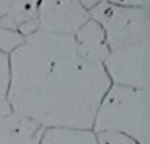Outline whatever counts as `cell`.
<instances>
[{
    "mask_svg": "<svg viewBox=\"0 0 150 144\" xmlns=\"http://www.w3.org/2000/svg\"><path fill=\"white\" fill-rule=\"evenodd\" d=\"M109 86L103 66L83 60L73 37L38 31L9 54L11 108L44 128L92 130Z\"/></svg>",
    "mask_w": 150,
    "mask_h": 144,
    "instance_id": "6da1fadb",
    "label": "cell"
},
{
    "mask_svg": "<svg viewBox=\"0 0 150 144\" xmlns=\"http://www.w3.org/2000/svg\"><path fill=\"white\" fill-rule=\"evenodd\" d=\"M149 91L111 85L98 106L92 131L120 132L138 144H149Z\"/></svg>",
    "mask_w": 150,
    "mask_h": 144,
    "instance_id": "7a4b0ae2",
    "label": "cell"
},
{
    "mask_svg": "<svg viewBox=\"0 0 150 144\" xmlns=\"http://www.w3.org/2000/svg\"><path fill=\"white\" fill-rule=\"evenodd\" d=\"M88 13L103 28L111 52L150 41L149 8L122 7L101 1Z\"/></svg>",
    "mask_w": 150,
    "mask_h": 144,
    "instance_id": "3957f363",
    "label": "cell"
},
{
    "mask_svg": "<svg viewBox=\"0 0 150 144\" xmlns=\"http://www.w3.org/2000/svg\"><path fill=\"white\" fill-rule=\"evenodd\" d=\"M101 66L111 85L149 91L150 41L112 50Z\"/></svg>",
    "mask_w": 150,
    "mask_h": 144,
    "instance_id": "277c9868",
    "label": "cell"
},
{
    "mask_svg": "<svg viewBox=\"0 0 150 144\" xmlns=\"http://www.w3.org/2000/svg\"><path fill=\"white\" fill-rule=\"evenodd\" d=\"M90 13L79 0H40L38 28L57 36L74 37L79 28L90 20Z\"/></svg>",
    "mask_w": 150,
    "mask_h": 144,
    "instance_id": "5b68a950",
    "label": "cell"
},
{
    "mask_svg": "<svg viewBox=\"0 0 150 144\" xmlns=\"http://www.w3.org/2000/svg\"><path fill=\"white\" fill-rule=\"evenodd\" d=\"M73 38L79 56L90 63L101 65L111 52L103 28L92 19L80 26Z\"/></svg>",
    "mask_w": 150,
    "mask_h": 144,
    "instance_id": "8992f818",
    "label": "cell"
},
{
    "mask_svg": "<svg viewBox=\"0 0 150 144\" xmlns=\"http://www.w3.org/2000/svg\"><path fill=\"white\" fill-rule=\"evenodd\" d=\"M44 127L16 113L0 118V144H40Z\"/></svg>",
    "mask_w": 150,
    "mask_h": 144,
    "instance_id": "52a82bcc",
    "label": "cell"
},
{
    "mask_svg": "<svg viewBox=\"0 0 150 144\" xmlns=\"http://www.w3.org/2000/svg\"><path fill=\"white\" fill-rule=\"evenodd\" d=\"M40 144H98L92 130L82 128H45Z\"/></svg>",
    "mask_w": 150,
    "mask_h": 144,
    "instance_id": "ba28073f",
    "label": "cell"
},
{
    "mask_svg": "<svg viewBox=\"0 0 150 144\" xmlns=\"http://www.w3.org/2000/svg\"><path fill=\"white\" fill-rule=\"evenodd\" d=\"M38 1L40 0H12L5 15L0 19V26L17 31L25 21L36 20L38 16Z\"/></svg>",
    "mask_w": 150,
    "mask_h": 144,
    "instance_id": "9c48e42d",
    "label": "cell"
},
{
    "mask_svg": "<svg viewBox=\"0 0 150 144\" xmlns=\"http://www.w3.org/2000/svg\"><path fill=\"white\" fill-rule=\"evenodd\" d=\"M9 90V56L0 53V118L12 113L8 102Z\"/></svg>",
    "mask_w": 150,
    "mask_h": 144,
    "instance_id": "30bf717a",
    "label": "cell"
},
{
    "mask_svg": "<svg viewBox=\"0 0 150 144\" xmlns=\"http://www.w3.org/2000/svg\"><path fill=\"white\" fill-rule=\"evenodd\" d=\"M25 41V37H23L17 31L7 29L0 26V53L9 56L16 49L21 46V44Z\"/></svg>",
    "mask_w": 150,
    "mask_h": 144,
    "instance_id": "8fae6325",
    "label": "cell"
},
{
    "mask_svg": "<svg viewBox=\"0 0 150 144\" xmlns=\"http://www.w3.org/2000/svg\"><path fill=\"white\" fill-rule=\"evenodd\" d=\"M95 136L98 144H138L132 138L113 131L95 132Z\"/></svg>",
    "mask_w": 150,
    "mask_h": 144,
    "instance_id": "7c38bea8",
    "label": "cell"
},
{
    "mask_svg": "<svg viewBox=\"0 0 150 144\" xmlns=\"http://www.w3.org/2000/svg\"><path fill=\"white\" fill-rule=\"evenodd\" d=\"M40 31L38 28V20H29V21H25L24 24H21L20 26L17 28V32L21 34L23 37H29L32 36V34L37 33V32Z\"/></svg>",
    "mask_w": 150,
    "mask_h": 144,
    "instance_id": "4fadbf2b",
    "label": "cell"
},
{
    "mask_svg": "<svg viewBox=\"0 0 150 144\" xmlns=\"http://www.w3.org/2000/svg\"><path fill=\"white\" fill-rule=\"evenodd\" d=\"M115 5L122 7H134V8H149V0H104Z\"/></svg>",
    "mask_w": 150,
    "mask_h": 144,
    "instance_id": "5bb4252c",
    "label": "cell"
},
{
    "mask_svg": "<svg viewBox=\"0 0 150 144\" xmlns=\"http://www.w3.org/2000/svg\"><path fill=\"white\" fill-rule=\"evenodd\" d=\"M101 1H104V0H79V3L83 5V8L87 9L88 12H90L92 8H95L96 5H99Z\"/></svg>",
    "mask_w": 150,
    "mask_h": 144,
    "instance_id": "9a60e30c",
    "label": "cell"
},
{
    "mask_svg": "<svg viewBox=\"0 0 150 144\" xmlns=\"http://www.w3.org/2000/svg\"><path fill=\"white\" fill-rule=\"evenodd\" d=\"M11 1L12 0H0V19L5 15V12L8 11V7H9Z\"/></svg>",
    "mask_w": 150,
    "mask_h": 144,
    "instance_id": "2e32d148",
    "label": "cell"
}]
</instances>
